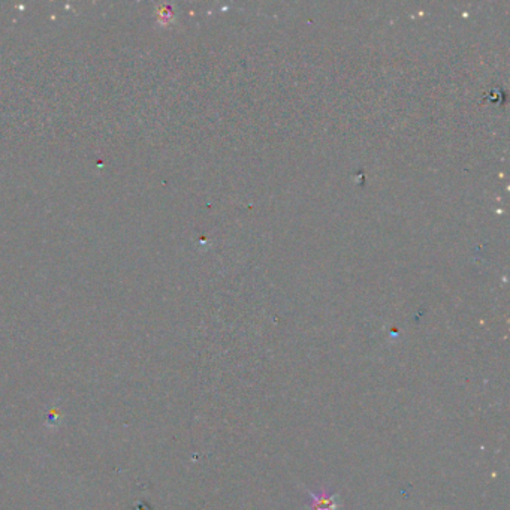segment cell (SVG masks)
<instances>
[{
  "label": "cell",
  "mask_w": 510,
  "mask_h": 510,
  "mask_svg": "<svg viewBox=\"0 0 510 510\" xmlns=\"http://www.w3.org/2000/svg\"><path fill=\"white\" fill-rule=\"evenodd\" d=\"M311 495V510H339V498L334 494L322 493Z\"/></svg>",
  "instance_id": "obj_1"
}]
</instances>
